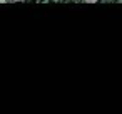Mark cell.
<instances>
[{
    "label": "cell",
    "mask_w": 122,
    "mask_h": 114,
    "mask_svg": "<svg viewBox=\"0 0 122 114\" xmlns=\"http://www.w3.org/2000/svg\"><path fill=\"white\" fill-rule=\"evenodd\" d=\"M85 4H95V2H99V0H84Z\"/></svg>",
    "instance_id": "obj_1"
},
{
    "label": "cell",
    "mask_w": 122,
    "mask_h": 114,
    "mask_svg": "<svg viewBox=\"0 0 122 114\" xmlns=\"http://www.w3.org/2000/svg\"><path fill=\"white\" fill-rule=\"evenodd\" d=\"M12 2H22V0H12Z\"/></svg>",
    "instance_id": "obj_2"
},
{
    "label": "cell",
    "mask_w": 122,
    "mask_h": 114,
    "mask_svg": "<svg viewBox=\"0 0 122 114\" xmlns=\"http://www.w3.org/2000/svg\"><path fill=\"white\" fill-rule=\"evenodd\" d=\"M120 2H122V0H120Z\"/></svg>",
    "instance_id": "obj_3"
}]
</instances>
